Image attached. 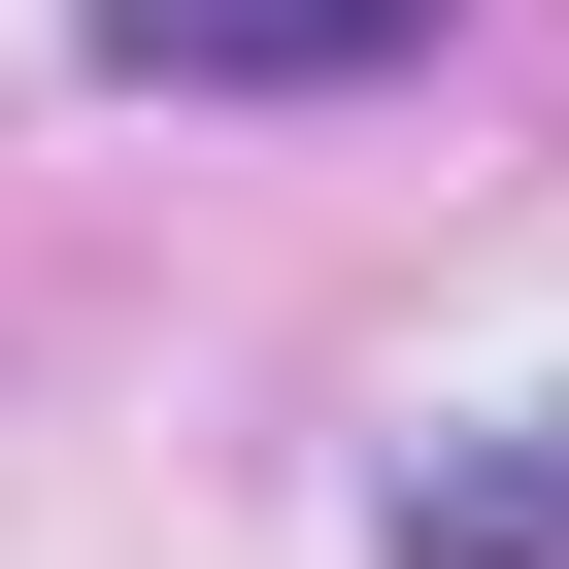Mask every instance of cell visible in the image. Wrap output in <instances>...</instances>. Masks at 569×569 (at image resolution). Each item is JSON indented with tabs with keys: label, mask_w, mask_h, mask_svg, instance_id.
<instances>
[{
	"label": "cell",
	"mask_w": 569,
	"mask_h": 569,
	"mask_svg": "<svg viewBox=\"0 0 569 569\" xmlns=\"http://www.w3.org/2000/svg\"><path fill=\"white\" fill-rule=\"evenodd\" d=\"M68 34L134 101H369V68H436V0H68Z\"/></svg>",
	"instance_id": "cell-1"
},
{
	"label": "cell",
	"mask_w": 569,
	"mask_h": 569,
	"mask_svg": "<svg viewBox=\"0 0 569 569\" xmlns=\"http://www.w3.org/2000/svg\"><path fill=\"white\" fill-rule=\"evenodd\" d=\"M402 569H569V402L469 436V469H402Z\"/></svg>",
	"instance_id": "cell-2"
}]
</instances>
